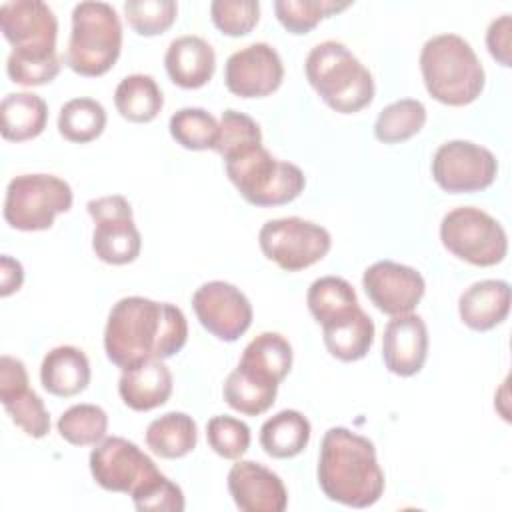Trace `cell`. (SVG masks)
Wrapping results in <instances>:
<instances>
[{
	"instance_id": "obj_26",
	"label": "cell",
	"mask_w": 512,
	"mask_h": 512,
	"mask_svg": "<svg viewBox=\"0 0 512 512\" xmlns=\"http://www.w3.org/2000/svg\"><path fill=\"white\" fill-rule=\"evenodd\" d=\"M238 366L258 378L280 384L292 368V346L278 332H262L248 342Z\"/></svg>"
},
{
	"instance_id": "obj_44",
	"label": "cell",
	"mask_w": 512,
	"mask_h": 512,
	"mask_svg": "<svg viewBox=\"0 0 512 512\" xmlns=\"http://www.w3.org/2000/svg\"><path fill=\"white\" fill-rule=\"evenodd\" d=\"M24 282L22 264L10 256L0 258V296H10L20 290Z\"/></svg>"
},
{
	"instance_id": "obj_37",
	"label": "cell",
	"mask_w": 512,
	"mask_h": 512,
	"mask_svg": "<svg viewBox=\"0 0 512 512\" xmlns=\"http://www.w3.org/2000/svg\"><path fill=\"white\" fill-rule=\"evenodd\" d=\"M62 60L58 54L18 52L12 50L6 60V74L20 86H42L52 82L60 72Z\"/></svg>"
},
{
	"instance_id": "obj_13",
	"label": "cell",
	"mask_w": 512,
	"mask_h": 512,
	"mask_svg": "<svg viewBox=\"0 0 512 512\" xmlns=\"http://www.w3.org/2000/svg\"><path fill=\"white\" fill-rule=\"evenodd\" d=\"M192 308L198 322L224 342L238 340L252 324L250 300L240 288L224 280H212L196 288Z\"/></svg>"
},
{
	"instance_id": "obj_23",
	"label": "cell",
	"mask_w": 512,
	"mask_h": 512,
	"mask_svg": "<svg viewBox=\"0 0 512 512\" xmlns=\"http://www.w3.org/2000/svg\"><path fill=\"white\" fill-rule=\"evenodd\" d=\"M40 382L52 396H76L90 384V362L76 346H56L42 360Z\"/></svg>"
},
{
	"instance_id": "obj_34",
	"label": "cell",
	"mask_w": 512,
	"mask_h": 512,
	"mask_svg": "<svg viewBox=\"0 0 512 512\" xmlns=\"http://www.w3.org/2000/svg\"><path fill=\"white\" fill-rule=\"evenodd\" d=\"M106 430L108 414L96 404H74L58 418V432L72 446H96Z\"/></svg>"
},
{
	"instance_id": "obj_2",
	"label": "cell",
	"mask_w": 512,
	"mask_h": 512,
	"mask_svg": "<svg viewBox=\"0 0 512 512\" xmlns=\"http://www.w3.org/2000/svg\"><path fill=\"white\" fill-rule=\"evenodd\" d=\"M316 474L324 496L350 508H368L384 492V472L372 440L342 426L324 434Z\"/></svg>"
},
{
	"instance_id": "obj_1",
	"label": "cell",
	"mask_w": 512,
	"mask_h": 512,
	"mask_svg": "<svg viewBox=\"0 0 512 512\" xmlns=\"http://www.w3.org/2000/svg\"><path fill=\"white\" fill-rule=\"evenodd\" d=\"M188 340L184 312L170 302L144 296L118 300L104 328V350L112 364L126 370L144 360H166Z\"/></svg>"
},
{
	"instance_id": "obj_35",
	"label": "cell",
	"mask_w": 512,
	"mask_h": 512,
	"mask_svg": "<svg viewBox=\"0 0 512 512\" xmlns=\"http://www.w3.org/2000/svg\"><path fill=\"white\" fill-rule=\"evenodd\" d=\"M172 138L186 150H208L216 146L220 124L204 108H180L170 118Z\"/></svg>"
},
{
	"instance_id": "obj_19",
	"label": "cell",
	"mask_w": 512,
	"mask_h": 512,
	"mask_svg": "<svg viewBox=\"0 0 512 512\" xmlns=\"http://www.w3.org/2000/svg\"><path fill=\"white\" fill-rule=\"evenodd\" d=\"M428 356V328L418 314L392 316L382 336V360L396 376H414Z\"/></svg>"
},
{
	"instance_id": "obj_7",
	"label": "cell",
	"mask_w": 512,
	"mask_h": 512,
	"mask_svg": "<svg viewBox=\"0 0 512 512\" xmlns=\"http://www.w3.org/2000/svg\"><path fill=\"white\" fill-rule=\"evenodd\" d=\"M72 188L54 174H20L6 186L4 220L22 232L48 230L54 218L72 208Z\"/></svg>"
},
{
	"instance_id": "obj_20",
	"label": "cell",
	"mask_w": 512,
	"mask_h": 512,
	"mask_svg": "<svg viewBox=\"0 0 512 512\" xmlns=\"http://www.w3.org/2000/svg\"><path fill=\"white\" fill-rule=\"evenodd\" d=\"M118 394L122 402L136 412L154 410L166 404L172 394V372L158 358L138 362L122 370Z\"/></svg>"
},
{
	"instance_id": "obj_27",
	"label": "cell",
	"mask_w": 512,
	"mask_h": 512,
	"mask_svg": "<svg viewBox=\"0 0 512 512\" xmlns=\"http://www.w3.org/2000/svg\"><path fill=\"white\" fill-rule=\"evenodd\" d=\"M310 422L298 410H280L260 428V446L272 458L286 460L298 456L310 442Z\"/></svg>"
},
{
	"instance_id": "obj_38",
	"label": "cell",
	"mask_w": 512,
	"mask_h": 512,
	"mask_svg": "<svg viewBox=\"0 0 512 512\" xmlns=\"http://www.w3.org/2000/svg\"><path fill=\"white\" fill-rule=\"evenodd\" d=\"M124 14L136 34L158 36L174 24L178 4L174 0H128Z\"/></svg>"
},
{
	"instance_id": "obj_31",
	"label": "cell",
	"mask_w": 512,
	"mask_h": 512,
	"mask_svg": "<svg viewBox=\"0 0 512 512\" xmlns=\"http://www.w3.org/2000/svg\"><path fill=\"white\" fill-rule=\"evenodd\" d=\"M426 124V106L416 98H402L384 106L374 122V136L384 144H400L416 136Z\"/></svg>"
},
{
	"instance_id": "obj_42",
	"label": "cell",
	"mask_w": 512,
	"mask_h": 512,
	"mask_svg": "<svg viewBox=\"0 0 512 512\" xmlns=\"http://www.w3.org/2000/svg\"><path fill=\"white\" fill-rule=\"evenodd\" d=\"M134 508L140 512H182L184 494L178 484L168 480L164 474L156 476L140 490L132 494Z\"/></svg>"
},
{
	"instance_id": "obj_24",
	"label": "cell",
	"mask_w": 512,
	"mask_h": 512,
	"mask_svg": "<svg viewBox=\"0 0 512 512\" xmlns=\"http://www.w3.org/2000/svg\"><path fill=\"white\" fill-rule=\"evenodd\" d=\"M322 338L328 352L342 362H356L368 354L374 342V322L360 308L322 324Z\"/></svg>"
},
{
	"instance_id": "obj_6",
	"label": "cell",
	"mask_w": 512,
	"mask_h": 512,
	"mask_svg": "<svg viewBox=\"0 0 512 512\" xmlns=\"http://www.w3.org/2000/svg\"><path fill=\"white\" fill-rule=\"evenodd\" d=\"M122 50V24L106 2H80L72 10V32L64 64L86 78L106 74Z\"/></svg>"
},
{
	"instance_id": "obj_21",
	"label": "cell",
	"mask_w": 512,
	"mask_h": 512,
	"mask_svg": "<svg viewBox=\"0 0 512 512\" xmlns=\"http://www.w3.org/2000/svg\"><path fill=\"white\" fill-rule=\"evenodd\" d=\"M164 68L176 86L196 90L214 76L216 54L204 38L186 34L170 42L164 54Z\"/></svg>"
},
{
	"instance_id": "obj_28",
	"label": "cell",
	"mask_w": 512,
	"mask_h": 512,
	"mask_svg": "<svg viewBox=\"0 0 512 512\" xmlns=\"http://www.w3.org/2000/svg\"><path fill=\"white\" fill-rule=\"evenodd\" d=\"M196 442L198 428L186 412H166L146 428V446L160 458H182L196 448Z\"/></svg>"
},
{
	"instance_id": "obj_4",
	"label": "cell",
	"mask_w": 512,
	"mask_h": 512,
	"mask_svg": "<svg viewBox=\"0 0 512 512\" xmlns=\"http://www.w3.org/2000/svg\"><path fill=\"white\" fill-rule=\"evenodd\" d=\"M304 70L310 86L334 112H360L374 98L370 70L342 42L316 44L306 56Z\"/></svg>"
},
{
	"instance_id": "obj_41",
	"label": "cell",
	"mask_w": 512,
	"mask_h": 512,
	"mask_svg": "<svg viewBox=\"0 0 512 512\" xmlns=\"http://www.w3.org/2000/svg\"><path fill=\"white\" fill-rule=\"evenodd\" d=\"M214 26L232 38L246 36L258 24L260 2L256 0H214L210 4Z\"/></svg>"
},
{
	"instance_id": "obj_25",
	"label": "cell",
	"mask_w": 512,
	"mask_h": 512,
	"mask_svg": "<svg viewBox=\"0 0 512 512\" xmlns=\"http://www.w3.org/2000/svg\"><path fill=\"white\" fill-rule=\"evenodd\" d=\"M46 122L48 104L34 92H12L0 102V132L4 140H32L44 132Z\"/></svg>"
},
{
	"instance_id": "obj_22",
	"label": "cell",
	"mask_w": 512,
	"mask_h": 512,
	"mask_svg": "<svg viewBox=\"0 0 512 512\" xmlns=\"http://www.w3.org/2000/svg\"><path fill=\"white\" fill-rule=\"evenodd\" d=\"M510 312V284L504 280H480L458 298L460 320L476 332H488L502 324Z\"/></svg>"
},
{
	"instance_id": "obj_8",
	"label": "cell",
	"mask_w": 512,
	"mask_h": 512,
	"mask_svg": "<svg viewBox=\"0 0 512 512\" xmlns=\"http://www.w3.org/2000/svg\"><path fill=\"white\" fill-rule=\"evenodd\" d=\"M440 240L450 254L482 268L500 264L508 252L502 224L476 206H458L444 214Z\"/></svg>"
},
{
	"instance_id": "obj_3",
	"label": "cell",
	"mask_w": 512,
	"mask_h": 512,
	"mask_svg": "<svg viewBox=\"0 0 512 512\" xmlns=\"http://www.w3.org/2000/svg\"><path fill=\"white\" fill-rule=\"evenodd\" d=\"M420 72L428 94L446 106L472 104L486 74L474 48L458 34H438L420 50Z\"/></svg>"
},
{
	"instance_id": "obj_40",
	"label": "cell",
	"mask_w": 512,
	"mask_h": 512,
	"mask_svg": "<svg viewBox=\"0 0 512 512\" xmlns=\"http://www.w3.org/2000/svg\"><path fill=\"white\" fill-rule=\"evenodd\" d=\"M218 124H220V134H218L214 150L222 158H228L248 146L262 144L260 126L256 124V120H252L244 112L228 108L222 112Z\"/></svg>"
},
{
	"instance_id": "obj_14",
	"label": "cell",
	"mask_w": 512,
	"mask_h": 512,
	"mask_svg": "<svg viewBox=\"0 0 512 512\" xmlns=\"http://www.w3.org/2000/svg\"><path fill=\"white\" fill-rule=\"evenodd\" d=\"M282 78V58L266 42H254L236 50L224 66V84L240 98H264L280 88Z\"/></svg>"
},
{
	"instance_id": "obj_15",
	"label": "cell",
	"mask_w": 512,
	"mask_h": 512,
	"mask_svg": "<svg viewBox=\"0 0 512 512\" xmlns=\"http://www.w3.org/2000/svg\"><path fill=\"white\" fill-rule=\"evenodd\" d=\"M362 286L370 302L388 316L414 312L426 290L424 278L416 268L392 260H380L368 266Z\"/></svg>"
},
{
	"instance_id": "obj_5",
	"label": "cell",
	"mask_w": 512,
	"mask_h": 512,
	"mask_svg": "<svg viewBox=\"0 0 512 512\" xmlns=\"http://www.w3.org/2000/svg\"><path fill=\"white\" fill-rule=\"evenodd\" d=\"M226 174L240 196L260 208L282 206L296 200L304 186V172L292 164L274 158L262 144L248 146L224 158Z\"/></svg>"
},
{
	"instance_id": "obj_10",
	"label": "cell",
	"mask_w": 512,
	"mask_h": 512,
	"mask_svg": "<svg viewBox=\"0 0 512 512\" xmlns=\"http://www.w3.org/2000/svg\"><path fill=\"white\" fill-rule=\"evenodd\" d=\"M94 220L92 250L112 266H124L140 256L142 236L134 224L132 206L122 194L94 198L86 204Z\"/></svg>"
},
{
	"instance_id": "obj_11",
	"label": "cell",
	"mask_w": 512,
	"mask_h": 512,
	"mask_svg": "<svg viewBox=\"0 0 512 512\" xmlns=\"http://www.w3.org/2000/svg\"><path fill=\"white\" fill-rule=\"evenodd\" d=\"M432 178L448 194H470L488 188L498 174L496 156L474 142H444L432 158Z\"/></svg>"
},
{
	"instance_id": "obj_32",
	"label": "cell",
	"mask_w": 512,
	"mask_h": 512,
	"mask_svg": "<svg viewBox=\"0 0 512 512\" xmlns=\"http://www.w3.org/2000/svg\"><path fill=\"white\" fill-rule=\"evenodd\" d=\"M306 304L314 320L322 326L356 308L358 296L348 280L340 276H322L310 284Z\"/></svg>"
},
{
	"instance_id": "obj_9",
	"label": "cell",
	"mask_w": 512,
	"mask_h": 512,
	"mask_svg": "<svg viewBox=\"0 0 512 512\" xmlns=\"http://www.w3.org/2000/svg\"><path fill=\"white\" fill-rule=\"evenodd\" d=\"M262 254L286 272H298L320 262L330 246V232L310 220L290 216L268 220L258 232Z\"/></svg>"
},
{
	"instance_id": "obj_16",
	"label": "cell",
	"mask_w": 512,
	"mask_h": 512,
	"mask_svg": "<svg viewBox=\"0 0 512 512\" xmlns=\"http://www.w3.org/2000/svg\"><path fill=\"white\" fill-rule=\"evenodd\" d=\"M0 28L18 52L54 54L58 20L42 0H12L0 6Z\"/></svg>"
},
{
	"instance_id": "obj_36",
	"label": "cell",
	"mask_w": 512,
	"mask_h": 512,
	"mask_svg": "<svg viewBox=\"0 0 512 512\" xmlns=\"http://www.w3.org/2000/svg\"><path fill=\"white\" fill-rule=\"evenodd\" d=\"M348 6V2L340 4L332 0H276L274 12L290 34H308L322 18L342 12Z\"/></svg>"
},
{
	"instance_id": "obj_43",
	"label": "cell",
	"mask_w": 512,
	"mask_h": 512,
	"mask_svg": "<svg viewBox=\"0 0 512 512\" xmlns=\"http://www.w3.org/2000/svg\"><path fill=\"white\" fill-rule=\"evenodd\" d=\"M512 18L510 14H502L500 18L492 20L486 32V46L490 56L502 64L504 68L512 66Z\"/></svg>"
},
{
	"instance_id": "obj_17",
	"label": "cell",
	"mask_w": 512,
	"mask_h": 512,
	"mask_svg": "<svg viewBox=\"0 0 512 512\" xmlns=\"http://www.w3.org/2000/svg\"><path fill=\"white\" fill-rule=\"evenodd\" d=\"M28 384L24 362L4 354L0 358V402L18 428L32 438H44L50 432V414Z\"/></svg>"
},
{
	"instance_id": "obj_18",
	"label": "cell",
	"mask_w": 512,
	"mask_h": 512,
	"mask_svg": "<svg viewBox=\"0 0 512 512\" xmlns=\"http://www.w3.org/2000/svg\"><path fill=\"white\" fill-rule=\"evenodd\" d=\"M228 492L242 512H282L288 506L280 476L254 460H240L230 468Z\"/></svg>"
},
{
	"instance_id": "obj_29",
	"label": "cell",
	"mask_w": 512,
	"mask_h": 512,
	"mask_svg": "<svg viewBox=\"0 0 512 512\" xmlns=\"http://www.w3.org/2000/svg\"><path fill=\"white\" fill-rule=\"evenodd\" d=\"M114 106L128 122L146 124L160 114L164 96L150 74H130L116 86Z\"/></svg>"
},
{
	"instance_id": "obj_12",
	"label": "cell",
	"mask_w": 512,
	"mask_h": 512,
	"mask_svg": "<svg viewBox=\"0 0 512 512\" xmlns=\"http://www.w3.org/2000/svg\"><path fill=\"white\" fill-rule=\"evenodd\" d=\"M90 472L104 490L128 496L162 474L146 452L122 436H110L96 444L90 452Z\"/></svg>"
},
{
	"instance_id": "obj_33",
	"label": "cell",
	"mask_w": 512,
	"mask_h": 512,
	"mask_svg": "<svg viewBox=\"0 0 512 512\" xmlns=\"http://www.w3.org/2000/svg\"><path fill=\"white\" fill-rule=\"evenodd\" d=\"M106 128V110L94 98H72L58 114V132L68 142L86 144L96 140Z\"/></svg>"
},
{
	"instance_id": "obj_30",
	"label": "cell",
	"mask_w": 512,
	"mask_h": 512,
	"mask_svg": "<svg viewBox=\"0 0 512 512\" xmlns=\"http://www.w3.org/2000/svg\"><path fill=\"white\" fill-rule=\"evenodd\" d=\"M278 384L258 378L236 366L224 380L222 396L230 408L244 416H260L268 412L276 400Z\"/></svg>"
},
{
	"instance_id": "obj_39",
	"label": "cell",
	"mask_w": 512,
	"mask_h": 512,
	"mask_svg": "<svg viewBox=\"0 0 512 512\" xmlns=\"http://www.w3.org/2000/svg\"><path fill=\"white\" fill-rule=\"evenodd\" d=\"M208 446L226 460H238L250 446V428L234 416H212L206 424Z\"/></svg>"
}]
</instances>
